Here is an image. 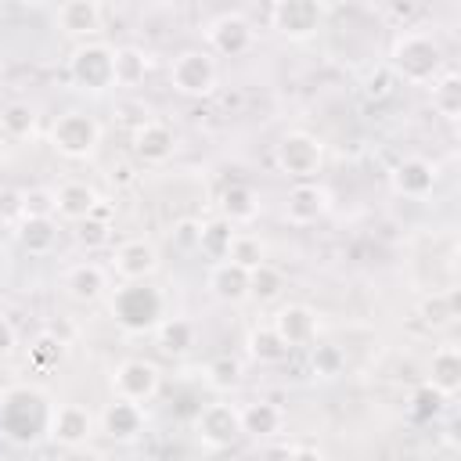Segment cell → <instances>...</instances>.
<instances>
[{"mask_svg": "<svg viewBox=\"0 0 461 461\" xmlns=\"http://www.w3.org/2000/svg\"><path fill=\"white\" fill-rule=\"evenodd\" d=\"M209 292H212V299L230 303V306L245 303L249 299V270L234 267L230 259L212 263V270H209Z\"/></svg>", "mask_w": 461, "mask_h": 461, "instance_id": "cell-24", "label": "cell"}, {"mask_svg": "<svg viewBox=\"0 0 461 461\" xmlns=\"http://www.w3.org/2000/svg\"><path fill=\"white\" fill-rule=\"evenodd\" d=\"M385 68L393 72V79H403L411 86H429L432 79H439L447 72V61H443V47L432 32L411 29L393 40Z\"/></svg>", "mask_w": 461, "mask_h": 461, "instance_id": "cell-1", "label": "cell"}, {"mask_svg": "<svg viewBox=\"0 0 461 461\" xmlns=\"http://www.w3.org/2000/svg\"><path fill=\"white\" fill-rule=\"evenodd\" d=\"M65 461H104V457H101L97 450H83V447H79V450H68Z\"/></svg>", "mask_w": 461, "mask_h": 461, "instance_id": "cell-47", "label": "cell"}, {"mask_svg": "<svg viewBox=\"0 0 461 461\" xmlns=\"http://www.w3.org/2000/svg\"><path fill=\"white\" fill-rule=\"evenodd\" d=\"M331 209V194L317 180H295L285 194V220L292 227H310Z\"/></svg>", "mask_w": 461, "mask_h": 461, "instance_id": "cell-12", "label": "cell"}, {"mask_svg": "<svg viewBox=\"0 0 461 461\" xmlns=\"http://www.w3.org/2000/svg\"><path fill=\"white\" fill-rule=\"evenodd\" d=\"M429 389H436L443 400H450L457 389H461V349L454 342L447 346H436L432 349V360H429Z\"/></svg>", "mask_w": 461, "mask_h": 461, "instance_id": "cell-20", "label": "cell"}, {"mask_svg": "<svg viewBox=\"0 0 461 461\" xmlns=\"http://www.w3.org/2000/svg\"><path fill=\"white\" fill-rule=\"evenodd\" d=\"M238 414H241V436L252 439H274L285 429V411L270 400H249L238 407Z\"/></svg>", "mask_w": 461, "mask_h": 461, "instance_id": "cell-22", "label": "cell"}, {"mask_svg": "<svg viewBox=\"0 0 461 461\" xmlns=\"http://www.w3.org/2000/svg\"><path fill=\"white\" fill-rule=\"evenodd\" d=\"M112 180H119V184H130V166H112Z\"/></svg>", "mask_w": 461, "mask_h": 461, "instance_id": "cell-49", "label": "cell"}, {"mask_svg": "<svg viewBox=\"0 0 461 461\" xmlns=\"http://www.w3.org/2000/svg\"><path fill=\"white\" fill-rule=\"evenodd\" d=\"M54 191L50 187H25L22 191V220H54Z\"/></svg>", "mask_w": 461, "mask_h": 461, "instance_id": "cell-38", "label": "cell"}, {"mask_svg": "<svg viewBox=\"0 0 461 461\" xmlns=\"http://www.w3.org/2000/svg\"><path fill=\"white\" fill-rule=\"evenodd\" d=\"M292 461H324L317 447H292Z\"/></svg>", "mask_w": 461, "mask_h": 461, "instance_id": "cell-46", "label": "cell"}, {"mask_svg": "<svg viewBox=\"0 0 461 461\" xmlns=\"http://www.w3.org/2000/svg\"><path fill=\"white\" fill-rule=\"evenodd\" d=\"M202 375H205V385L216 393H230L241 385V364L234 357H212Z\"/></svg>", "mask_w": 461, "mask_h": 461, "instance_id": "cell-37", "label": "cell"}, {"mask_svg": "<svg viewBox=\"0 0 461 461\" xmlns=\"http://www.w3.org/2000/svg\"><path fill=\"white\" fill-rule=\"evenodd\" d=\"M429 97H432L436 115H443L447 122H457V115H461V76L454 68H447L439 79L429 83Z\"/></svg>", "mask_w": 461, "mask_h": 461, "instance_id": "cell-28", "label": "cell"}, {"mask_svg": "<svg viewBox=\"0 0 461 461\" xmlns=\"http://www.w3.org/2000/svg\"><path fill=\"white\" fill-rule=\"evenodd\" d=\"M29 396H32V389H11V393H4V400H0V429H4V436H11L14 443H32L40 432H47L43 425L29 421V411H25Z\"/></svg>", "mask_w": 461, "mask_h": 461, "instance_id": "cell-19", "label": "cell"}, {"mask_svg": "<svg viewBox=\"0 0 461 461\" xmlns=\"http://www.w3.org/2000/svg\"><path fill=\"white\" fill-rule=\"evenodd\" d=\"M418 317H421V324L425 328H450L457 317H461V306H457V292L454 288H447V292H432V295H425L421 303H418Z\"/></svg>", "mask_w": 461, "mask_h": 461, "instance_id": "cell-29", "label": "cell"}, {"mask_svg": "<svg viewBox=\"0 0 461 461\" xmlns=\"http://www.w3.org/2000/svg\"><path fill=\"white\" fill-rule=\"evenodd\" d=\"M101 432L108 439H119V443H130L144 432V407L137 403H126V400H112L104 411H101Z\"/></svg>", "mask_w": 461, "mask_h": 461, "instance_id": "cell-21", "label": "cell"}, {"mask_svg": "<svg viewBox=\"0 0 461 461\" xmlns=\"http://www.w3.org/2000/svg\"><path fill=\"white\" fill-rule=\"evenodd\" d=\"M267 461H292V447H274L267 454Z\"/></svg>", "mask_w": 461, "mask_h": 461, "instance_id": "cell-48", "label": "cell"}, {"mask_svg": "<svg viewBox=\"0 0 461 461\" xmlns=\"http://www.w3.org/2000/svg\"><path fill=\"white\" fill-rule=\"evenodd\" d=\"M108 310L122 331L144 335V331H155V324L162 321V292L144 281H122L112 295Z\"/></svg>", "mask_w": 461, "mask_h": 461, "instance_id": "cell-2", "label": "cell"}, {"mask_svg": "<svg viewBox=\"0 0 461 461\" xmlns=\"http://www.w3.org/2000/svg\"><path fill=\"white\" fill-rule=\"evenodd\" d=\"M108 385H112V400H126V403L144 407V403H151L158 396L162 371H158V364H151L144 357H126V360L115 364Z\"/></svg>", "mask_w": 461, "mask_h": 461, "instance_id": "cell-5", "label": "cell"}, {"mask_svg": "<svg viewBox=\"0 0 461 461\" xmlns=\"http://www.w3.org/2000/svg\"><path fill=\"white\" fill-rule=\"evenodd\" d=\"M274 158H277V169L292 180H313L324 166V144L321 137L306 133V130H292L277 140L274 148Z\"/></svg>", "mask_w": 461, "mask_h": 461, "instance_id": "cell-6", "label": "cell"}, {"mask_svg": "<svg viewBox=\"0 0 461 461\" xmlns=\"http://www.w3.org/2000/svg\"><path fill=\"white\" fill-rule=\"evenodd\" d=\"M270 328L277 331V339L288 346V349H310L317 342V310L306 306V303H285Z\"/></svg>", "mask_w": 461, "mask_h": 461, "instance_id": "cell-14", "label": "cell"}, {"mask_svg": "<svg viewBox=\"0 0 461 461\" xmlns=\"http://www.w3.org/2000/svg\"><path fill=\"white\" fill-rule=\"evenodd\" d=\"M68 79L83 94H104V90H112L115 86L112 83V47L108 43H97V40L79 43L72 50V58H68Z\"/></svg>", "mask_w": 461, "mask_h": 461, "instance_id": "cell-8", "label": "cell"}, {"mask_svg": "<svg viewBox=\"0 0 461 461\" xmlns=\"http://www.w3.org/2000/svg\"><path fill=\"white\" fill-rule=\"evenodd\" d=\"M94 414L83 403H58L50 407V421H47V439L61 450H79L86 447V439L94 436Z\"/></svg>", "mask_w": 461, "mask_h": 461, "instance_id": "cell-10", "label": "cell"}, {"mask_svg": "<svg viewBox=\"0 0 461 461\" xmlns=\"http://www.w3.org/2000/svg\"><path fill=\"white\" fill-rule=\"evenodd\" d=\"M176 151V133L158 122V119H144L137 130H133V155L144 162V166H162L169 162Z\"/></svg>", "mask_w": 461, "mask_h": 461, "instance_id": "cell-17", "label": "cell"}, {"mask_svg": "<svg viewBox=\"0 0 461 461\" xmlns=\"http://www.w3.org/2000/svg\"><path fill=\"white\" fill-rule=\"evenodd\" d=\"M101 18H104V7L97 0H65L54 11V25L65 36H76V40L97 36L101 32Z\"/></svg>", "mask_w": 461, "mask_h": 461, "instance_id": "cell-18", "label": "cell"}, {"mask_svg": "<svg viewBox=\"0 0 461 461\" xmlns=\"http://www.w3.org/2000/svg\"><path fill=\"white\" fill-rule=\"evenodd\" d=\"M270 29L292 43H303V40H313L317 29L324 25V14L328 7L321 0H277L270 4Z\"/></svg>", "mask_w": 461, "mask_h": 461, "instance_id": "cell-7", "label": "cell"}, {"mask_svg": "<svg viewBox=\"0 0 461 461\" xmlns=\"http://www.w3.org/2000/svg\"><path fill=\"white\" fill-rule=\"evenodd\" d=\"M259 216V194L249 184H227L220 194V220H227L230 227L252 223Z\"/></svg>", "mask_w": 461, "mask_h": 461, "instance_id": "cell-26", "label": "cell"}, {"mask_svg": "<svg viewBox=\"0 0 461 461\" xmlns=\"http://www.w3.org/2000/svg\"><path fill=\"white\" fill-rule=\"evenodd\" d=\"M230 241H234V227L227 220H220V216L209 220V223H202V230H198V252L205 259H212V263H223L227 259Z\"/></svg>", "mask_w": 461, "mask_h": 461, "instance_id": "cell-32", "label": "cell"}, {"mask_svg": "<svg viewBox=\"0 0 461 461\" xmlns=\"http://www.w3.org/2000/svg\"><path fill=\"white\" fill-rule=\"evenodd\" d=\"M198 230H202V220H180L173 223V241L180 249H198Z\"/></svg>", "mask_w": 461, "mask_h": 461, "instance_id": "cell-42", "label": "cell"}, {"mask_svg": "<svg viewBox=\"0 0 461 461\" xmlns=\"http://www.w3.org/2000/svg\"><path fill=\"white\" fill-rule=\"evenodd\" d=\"M50 148L72 162L94 158V151L101 148V122L90 112L68 108L50 122Z\"/></svg>", "mask_w": 461, "mask_h": 461, "instance_id": "cell-3", "label": "cell"}, {"mask_svg": "<svg viewBox=\"0 0 461 461\" xmlns=\"http://www.w3.org/2000/svg\"><path fill=\"white\" fill-rule=\"evenodd\" d=\"M414 414L418 418H429V414H439V407H443V396L436 393V389H429V385H421V393L414 396Z\"/></svg>", "mask_w": 461, "mask_h": 461, "instance_id": "cell-43", "label": "cell"}, {"mask_svg": "<svg viewBox=\"0 0 461 461\" xmlns=\"http://www.w3.org/2000/svg\"><path fill=\"white\" fill-rule=\"evenodd\" d=\"M436 180H439L436 162H429V158H421V155H407V158H400V162L393 166V173H389L393 191H396L400 198H411V202L429 198V194L436 191Z\"/></svg>", "mask_w": 461, "mask_h": 461, "instance_id": "cell-13", "label": "cell"}, {"mask_svg": "<svg viewBox=\"0 0 461 461\" xmlns=\"http://www.w3.org/2000/svg\"><path fill=\"white\" fill-rule=\"evenodd\" d=\"M245 349H249V357L256 360V364H285L288 360V346L277 339V331L270 328V324H256L252 331H249V339H245Z\"/></svg>", "mask_w": 461, "mask_h": 461, "instance_id": "cell-30", "label": "cell"}, {"mask_svg": "<svg viewBox=\"0 0 461 461\" xmlns=\"http://www.w3.org/2000/svg\"><path fill=\"white\" fill-rule=\"evenodd\" d=\"M0 130H4V137H11V140L32 137V130H36V108H32L29 101H11V104H4V112H0Z\"/></svg>", "mask_w": 461, "mask_h": 461, "instance_id": "cell-33", "label": "cell"}, {"mask_svg": "<svg viewBox=\"0 0 461 461\" xmlns=\"http://www.w3.org/2000/svg\"><path fill=\"white\" fill-rule=\"evenodd\" d=\"M155 342H158L162 353L184 357V353L194 349L198 328H194V321H187V317H162V321L155 324Z\"/></svg>", "mask_w": 461, "mask_h": 461, "instance_id": "cell-27", "label": "cell"}, {"mask_svg": "<svg viewBox=\"0 0 461 461\" xmlns=\"http://www.w3.org/2000/svg\"><path fill=\"white\" fill-rule=\"evenodd\" d=\"M194 439L205 450H230L241 439V414L230 400H212L194 418Z\"/></svg>", "mask_w": 461, "mask_h": 461, "instance_id": "cell-9", "label": "cell"}, {"mask_svg": "<svg viewBox=\"0 0 461 461\" xmlns=\"http://www.w3.org/2000/svg\"><path fill=\"white\" fill-rule=\"evenodd\" d=\"M252 22L241 14V11H220L216 18L205 22V43L212 54H223V58H238L252 47Z\"/></svg>", "mask_w": 461, "mask_h": 461, "instance_id": "cell-11", "label": "cell"}, {"mask_svg": "<svg viewBox=\"0 0 461 461\" xmlns=\"http://www.w3.org/2000/svg\"><path fill=\"white\" fill-rule=\"evenodd\" d=\"M112 270L122 281H148L158 270V249L148 238H126L112 252Z\"/></svg>", "mask_w": 461, "mask_h": 461, "instance_id": "cell-15", "label": "cell"}, {"mask_svg": "<svg viewBox=\"0 0 461 461\" xmlns=\"http://www.w3.org/2000/svg\"><path fill=\"white\" fill-rule=\"evenodd\" d=\"M281 292H285V274L277 267L259 263L256 270H249V299L274 303V299H281Z\"/></svg>", "mask_w": 461, "mask_h": 461, "instance_id": "cell-35", "label": "cell"}, {"mask_svg": "<svg viewBox=\"0 0 461 461\" xmlns=\"http://www.w3.org/2000/svg\"><path fill=\"white\" fill-rule=\"evenodd\" d=\"M14 234L29 256H47L58 245V223L54 220H22Z\"/></svg>", "mask_w": 461, "mask_h": 461, "instance_id": "cell-31", "label": "cell"}, {"mask_svg": "<svg viewBox=\"0 0 461 461\" xmlns=\"http://www.w3.org/2000/svg\"><path fill=\"white\" fill-rule=\"evenodd\" d=\"M97 191L83 180H65L58 191H54V205H58V216L68 220V223H79L90 216V209L97 205Z\"/></svg>", "mask_w": 461, "mask_h": 461, "instance_id": "cell-25", "label": "cell"}, {"mask_svg": "<svg viewBox=\"0 0 461 461\" xmlns=\"http://www.w3.org/2000/svg\"><path fill=\"white\" fill-rule=\"evenodd\" d=\"M76 241H79L83 249H101V245H108V241H112V223L86 216V220H79V223H76Z\"/></svg>", "mask_w": 461, "mask_h": 461, "instance_id": "cell-39", "label": "cell"}, {"mask_svg": "<svg viewBox=\"0 0 461 461\" xmlns=\"http://www.w3.org/2000/svg\"><path fill=\"white\" fill-rule=\"evenodd\" d=\"M61 288H65V295H68L72 303L90 306V303H97V299L108 295V274H104L101 263L83 259V263H72V267L61 274Z\"/></svg>", "mask_w": 461, "mask_h": 461, "instance_id": "cell-16", "label": "cell"}, {"mask_svg": "<svg viewBox=\"0 0 461 461\" xmlns=\"http://www.w3.org/2000/svg\"><path fill=\"white\" fill-rule=\"evenodd\" d=\"M4 162H7V137L0 133V166H4Z\"/></svg>", "mask_w": 461, "mask_h": 461, "instance_id": "cell-50", "label": "cell"}, {"mask_svg": "<svg viewBox=\"0 0 461 461\" xmlns=\"http://www.w3.org/2000/svg\"><path fill=\"white\" fill-rule=\"evenodd\" d=\"M18 346V335H14V324L7 317H0V360H7Z\"/></svg>", "mask_w": 461, "mask_h": 461, "instance_id": "cell-44", "label": "cell"}, {"mask_svg": "<svg viewBox=\"0 0 461 461\" xmlns=\"http://www.w3.org/2000/svg\"><path fill=\"white\" fill-rule=\"evenodd\" d=\"M61 339H54V335H40L36 339V346H32V364L36 367H50V364H58L61 360Z\"/></svg>", "mask_w": 461, "mask_h": 461, "instance_id": "cell-41", "label": "cell"}, {"mask_svg": "<svg viewBox=\"0 0 461 461\" xmlns=\"http://www.w3.org/2000/svg\"><path fill=\"white\" fill-rule=\"evenodd\" d=\"M310 371H313L317 378H324V382L339 378V375L346 371V353H342V346H335V342H313V346H310Z\"/></svg>", "mask_w": 461, "mask_h": 461, "instance_id": "cell-36", "label": "cell"}, {"mask_svg": "<svg viewBox=\"0 0 461 461\" xmlns=\"http://www.w3.org/2000/svg\"><path fill=\"white\" fill-rule=\"evenodd\" d=\"M151 72V58L144 47H133V43H122V47H112V83L115 86H140L144 76Z\"/></svg>", "mask_w": 461, "mask_h": 461, "instance_id": "cell-23", "label": "cell"}, {"mask_svg": "<svg viewBox=\"0 0 461 461\" xmlns=\"http://www.w3.org/2000/svg\"><path fill=\"white\" fill-rule=\"evenodd\" d=\"M220 68L216 58L202 47H187L169 61V86L184 97H209L216 90Z\"/></svg>", "mask_w": 461, "mask_h": 461, "instance_id": "cell-4", "label": "cell"}, {"mask_svg": "<svg viewBox=\"0 0 461 461\" xmlns=\"http://www.w3.org/2000/svg\"><path fill=\"white\" fill-rule=\"evenodd\" d=\"M0 223L4 227H18L22 223V191L18 187H0Z\"/></svg>", "mask_w": 461, "mask_h": 461, "instance_id": "cell-40", "label": "cell"}, {"mask_svg": "<svg viewBox=\"0 0 461 461\" xmlns=\"http://www.w3.org/2000/svg\"><path fill=\"white\" fill-rule=\"evenodd\" d=\"M227 259L241 270H256L259 263H267V245L259 234H249V230H234V241H230V252Z\"/></svg>", "mask_w": 461, "mask_h": 461, "instance_id": "cell-34", "label": "cell"}, {"mask_svg": "<svg viewBox=\"0 0 461 461\" xmlns=\"http://www.w3.org/2000/svg\"><path fill=\"white\" fill-rule=\"evenodd\" d=\"M90 216H94V220H104V223H112V220H115V202H108V198H97V205L90 209Z\"/></svg>", "mask_w": 461, "mask_h": 461, "instance_id": "cell-45", "label": "cell"}]
</instances>
